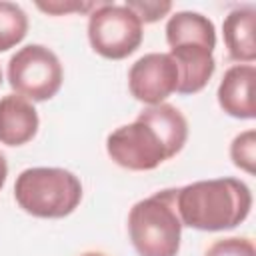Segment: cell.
<instances>
[{"label": "cell", "instance_id": "obj_1", "mask_svg": "<svg viewBox=\"0 0 256 256\" xmlns=\"http://www.w3.org/2000/svg\"><path fill=\"white\" fill-rule=\"evenodd\" d=\"M188 122L172 104L144 108L132 124H124L106 138L108 156L122 168L144 172L174 158L186 144Z\"/></svg>", "mask_w": 256, "mask_h": 256}, {"label": "cell", "instance_id": "obj_2", "mask_svg": "<svg viewBox=\"0 0 256 256\" xmlns=\"http://www.w3.org/2000/svg\"><path fill=\"white\" fill-rule=\"evenodd\" d=\"M250 208L252 192L236 178L198 180L176 192V210L182 226L204 232L236 228L248 218Z\"/></svg>", "mask_w": 256, "mask_h": 256}, {"label": "cell", "instance_id": "obj_3", "mask_svg": "<svg viewBox=\"0 0 256 256\" xmlns=\"http://www.w3.org/2000/svg\"><path fill=\"white\" fill-rule=\"evenodd\" d=\"M166 42L170 46L168 54L180 72L176 92H200L216 70L212 56L216 48V28L212 20L200 12H176L166 22Z\"/></svg>", "mask_w": 256, "mask_h": 256}, {"label": "cell", "instance_id": "obj_4", "mask_svg": "<svg viewBox=\"0 0 256 256\" xmlns=\"http://www.w3.org/2000/svg\"><path fill=\"white\" fill-rule=\"evenodd\" d=\"M178 188H166L136 202L128 214L130 242L140 256H176L182 222L176 210Z\"/></svg>", "mask_w": 256, "mask_h": 256}, {"label": "cell", "instance_id": "obj_5", "mask_svg": "<svg viewBox=\"0 0 256 256\" xmlns=\"http://www.w3.org/2000/svg\"><path fill=\"white\" fill-rule=\"evenodd\" d=\"M18 206L36 218H64L82 200V184L64 168H26L14 182Z\"/></svg>", "mask_w": 256, "mask_h": 256}, {"label": "cell", "instance_id": "obj_6", "mask_svg": "<svg viewBox=\"0 0 256 256\" xmlns=\"http://www.w3.org/2000/svg\"><path fill=\"white\" fill-rule=\"evenodd\" d=\"M62 80L64 70L58 56L42 44L20 48L8 62V82L12 90L32 102H44L56 96Z\"/></svg>", "mask_w": 256, "mask_h": 256}, {"label": "cell", "instance_id": "obj_7", "mask_svg": "<svg viewBox=\"0 0 256 256\" xmlns=\"http://www.w3.org/2000/svg\"><path fill=\"white\" fill-rule=\"evenodd\" d=\"M142 22L124 4L100 2L88 18V40L94 52L110 60L130 56L142 44Z\"/></svg>", "mask_w": 256, "mask_h": 256}, {"label": "cell", "instance_id": "obj_8", "mask_svg": "<svg viewBox=\"0 0 256 256\" xmlns=\"http://www.w3.org/2000/svg\"><path fill=\"white\" fill-rule=\"evenodd\" d=\"M180 72L168 52H150L138 58L128 70L130 94L148 106L162 104L178 90Z\"/></svg>", "mask_w": 256, "mask_h": 256}, {"label": "cell", "instance_id": "obj_9", "mask_svg": "<svg viewBox=\"0 0 256 256\" xmlns=\"http://www.w3.org/2000/svg\"><path fill=\"white\" fill-rule=\"evenodd\" d=\"M254 80L256 68L252 64H234L224 72L218 86V104L228 116L240 120L256 118Z\"/></svg>", "mask_w": 256, "mask_h": 256}, {"label": "cell", "instance_id": "obj_10", "mask_svg": "<svg viewBox=\"0 0 256 256\" xmlns=\"http://www.w3.org/2000/svg\"><path fill=\"white\" fill-rule=\"evenodd\" d=\"M38 132V112L26 98L8 94L0 98V142L22 146Z\"/></svg>", "mask_w": 256, "mask_h": 256}, {"label": "cell", "instance_id": "obj_11", "mask_svg": "<svg viewBox=\"0 0 256 256\" xmlns=\"http://www.w3.org/2000/svg\"><path fill=\"white\" fill-rule=\"evenodd\" d=\"M254 26H256L254 6H240L224 18L222 36H224L228 56L232 60L242 62V64H250L256 60Z\"/></svg>", "mask_w": 256, "mask_h": 256}, {"label": "cell", "instance_id": "obj_12", "mask_svg": "<svg viewBox=\"0 0 256 256\" xmlns=\"http://www.w3.org/2000/svg\"><path fill=\"white\" fill-rule=\"evenodd\" d=\"M28 32L26 12L14 4L0 0V52H6L20 44Z\"/></svg>", "mask_w": 256, "mask_h": 256}, {"label": "cell", "instance_id": "obj_13", "mask_svg": "<svg viewBox=\"0 0 256 256\" xmlns=\"http://www.w3.org/2000/svg\"><path fill=\"white\" fill-rule=\"evenodd\" d=\"M230 158L234 162V166H238L240 170L254 174V162H256V132L244 130L240 132L232 144H230Z\"/></svg>", "mask_w": 256, "mask_h": 256}, {"label": "cell", "instance_id": "obj_14", "mask_svg": "<svg viewBox=\"0 0 256 256\" xmlns=\"http://www.w3.org/2000/svg\"><path fill=\"white\" fill-rule=\"evenodd\" d=\"M204 256H256V248L248 238L230 236V238L216 240L204 252Z\"/></svg>", "mask_w": 256, "mask_h": 256}, {"label": "cell", "instance_id": "obj_15", "mask_svg": "<svg viewBox=\"0 0 256 256\" xmlns=\"http://www.w3.org/2000/svg\"><path fill=\"white\" fill-rule=\"evenodd\" d=\"M124 6H128L144 24L158 22L162 16H166L172 10V2L168 0H126Z\"/></svg>", "mask_w": 256, "mask_h": 256}, {"label": "cell", "instance_id": "obj_16", "mask_svg": "<svg viewBox=\"0 0 256 256\" xmlns=\"http://www.w3.org/2000/svg\"><path fill=\"white\" fill-rule=\"evenodd\" d=\"M100 2H38L36 6L42 10V12H48V14H68V12H88V10H94Z\"/></svg>", "mask_w": 256, "mask_h": 256}, {"label": "cell", "instance_id": "obj_17", "mask_svg": "<svg viewBox=\"0 0 256 256\" xmlns=\"http://www.w3.org/2000/svg\"><path fill=\"white\" fill-rule=\"evenodd\" d=\"M6 176H8V164H6L4 154L0 152V188H2L4 182H6Z\"/></svg>", "mask_w": 256, "mask_h": 256}, {"label": "cell", "instance_id": "obj_18", "mask_svg": "<svg viewBox=\"0 0 256 256\" xmlns=\"http://www.w3.org/2000/svg\"><path fill=\"white\" fill-rule=\"evenodd\" d=\"M82 256H106V254H102V252H84Z\"/></svg>", "mask_w": 256, "mask_h": 256}, {"label": "cell", "instance_id": "obj_19", "mask_svg": "<svg viewBox=\"0 0 256 256\" xmlns=\"http://www.w3.org/2000/svg\"><path fill=\"white\" fill-rule=\"evenodd\" d=\"M0 86H2V70H0Z\"/></svg>", "mask_w": 256, "mask_h": 256}]
</instances>
